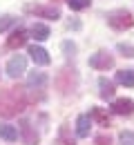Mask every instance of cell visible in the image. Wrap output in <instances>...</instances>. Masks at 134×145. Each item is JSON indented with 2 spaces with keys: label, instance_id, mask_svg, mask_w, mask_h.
<instances>
[{
  "label": "cell",
  "instance_id": "15",
  "mask_svg": "<svg viewBox=\"0 0 134 145\" xmlns=\"http://www.w3.org/2000/svg\"><path fill=\"white\" fill-rule=\"evenodd\" d=\"M116 83L125 85V87H134V69H121V72H116Z\"/></svg>",
  "mask_w": 134,
  "mask_h": 145
},
{
  "label": "cell",
  "instance_id": "13",
  "mask_svg": "<svg viewBox=\"0 0 134 145\" xmlns=\"http://www.w3.org/2000/svg\"><path fill=\"white\" fill-rule=\"evenodd\" d=\"M90 127H92V116L90 114H80L76 118V136L78 138L90 136Z\"/></svg>",
  "mask_w": 134,
  "mask_h": 145
},
{
  "label": "cell",
  "instance_id": "6",
  "mask_svg": "<svg viewBox=\"0 0 134 145\" xmlns=\"http://www.w3.org/2000/svg\"><path fill=\"white\" fill-rule=\"evenodd\" d=\"M87 63L94 69H110V67H114V58L107 54V52H96V54H92Z\"/></svg>",
  "mask_w": 134,
  "mask_h": 145
},
{
  "label": "cell",
  "instance_id": "9",
  "mask_svg": "<svg viewBox=\"0 0 134 145\" xmlns=\"http://www.w3.org/2000/svg\"><path fill=\"white\" fill-rule=\"evenodd\" d=\"M112 112L118 116H130L134 112V101L132 98H116V101H112Z\"/></svg>",
  "mask_w": 134,
  "mask_h": 145
},
{
  "label": "cell",
  "instance_id": "14",
  "mask_svg": "<svg viewBox=\"0 0 134 145\" xmlns=\"http://www.w3.org/2000/svg\"><path fill=\"white\" fill-rule=\"evenodd\" d=\"M29 34H31V38H36L38 42H42V40H47L49 38V27L47 25H42V22H34L31 25V29H29Z\"/></svg>",
  "mask_w": 134,
  "mask_h": 145
},
{
  "label": "cell",
  "instance_id": "2",
  "mask_svg": "<svg viewBox=\"0 0 134 145\" xmlns=\"http://www.w3.org/2000/svg\"><path fill=\"white\" fill-rule=\"evenodd\" d=\"M56 87H58V91H60L63 96L74 94L76 87H78V74H76V69H74V67H72V69H69V67L60 69L58 76H56Z\"/></svg>",
  "mask_w": 134,
  "mask_h": 145
},
{
  "label": "cell",
  "instance_id": "18",
  "mask_svg": "<svg viewBox=\"0 0 134 145\" xmlns=\"http://www.w3.org/2000/svg\"><path fill=\"white\" fill-rule=\"evenodd\" d=\"M118 143H121V145H134V132L123 129V132L118 134Z\"/></svg>",
  "mask_w": 134,
  "mask_h": 145
},
{
  "label": "cell",
  "instance_id": "23",
  "mask_svg": "<svg viewBox=\"0 0 134 145\" xmlns=\"http://www.w3.org/2000/svg\"><path fill=\"white\" fill-rule=\"evenodd\" d=\"M96 145H110V136L105 138V136H98L96 138Z\"/></svg>",
  "mask_w": 134,
  "mask_h": 145
},
{
  "label": "cell",
  "instance_id": "5",
  "mask_svg": "<svg viewBox=\"0 0 134 145\" xmlns=\"http://www.w3.org/2000/svg\"><path fill=\"white\" fill-rule=\"evenodd\" d=\"M27 72V58L25 56H11L7 63V76L9 78H20L22 74Z\"/></svg>",
  "mask_w": 134,
  "mask_h": 145
},
{
  "label": "cell",
  "instance_id": "11",
  "mask_svg": "<svg viewBox=\"0 0 134 145\" xmlns=\"http://www.w3.org/2000/svg\"><path fill=\"white\" fill-rule=\"evenodd\" d=\"M114 83L110 80V78H105V76H101L98 78V94H101V98L103 101H112L114 98Z\"/></svg>",
  "mask_w": 134,
  "mask_h": 145
},
{
  "label": "cell",
  "instance_id": "21",
  "mask_svg": "<svg viewBox=\"0 0 134 145\" xmlns=\"http://www.w3.org/2000/svg\"><path fill=\"white\" fill-rule=\"evenodd\" d=\"M116 49H118L123 56H127V58H134V47H132V45H127V42H118Z\"/></svg>",
  "mask_w": 134,
  "mask_h": 145
},
{
  "label": "cell",
  "instance_id": "10",
  "mask_svg": "<svg viewBox=\"0 0 134 145\" xmlns=\"http://www.w3.org/2000/svg\"><path fill=\"white\" fill-rule=\"evenodd\" d=\"M20 134H22L25 145H38L40 136H38V132L31 127V123H29V121H22V123H20Z\"/></svg>",
  "mask_w": 134,
  "mask_h": 145
},
{
  "label": "cell",
  "instance_id": "22",
  "mask_svg": "<svg viewBox=\"0 0 134 145\" xmlns=\"http://www.w3.org/2000/svg\"><path fill=\"white\" fill-rule=\"evenodd\" d=\"M76 45H74V42H72V40H65V42H63V52H65V56H72V58H74V56H76Z\"/></svg>",
  "mask_w": 134,
  "mask_h": 145
},
{
  "label": "cell",
  "instance_id": "8",
  "mask_svg": "<svg viewBox=\"0 0 134 145\" xmlns=\"http://www.w3.org/2000/svg\"><path fill=\"white\" fill-rule=\"evenodd\" d=\"M27 38H29V31L22 29V27H18V29L11 31V36L7 38V47H9V49H18V47H22V45L27 42Z\"/></svg>",
  "mask_w": 134,
  "mask_h": 145
},
{
  "label": "cell",
  "instance_id": "19",
  "mask_svg": "<svg viewBox=\"0 0 134 145\" xmlns=\"http://www.w3.org/2000/svg\"><path fill=\"white\" fill-rule=\"evenodd\" d=\"M16 22H18V18H14V16H0V31H7Z\"/></svg>",
  "mask_w": 134,
  "mask_h": 145
},
{
  "label": "cell",
  "instance_id": "12",
  "mask_svg": "<svg viewBox=\"0 0 134 145\" xmlns=\"http://www.w3.org/2000/svg\"><path fill=\"white\" fill-rule=\"evenodd\" d=\"M47 74L45 72H31L29 74V78H27V85H29V89H45L47 87Z\"/></svg>",
  "mask_w": 134,
  "mask_h": 145
},
{
  "label": "cell",
  "instance_id": "1",
  "mask_svg": "<svg viewBox=\"0 0 134 145\" xmlns=\"http://www.w3.org/2000/svg\"><path fill=\"white\" fill-rule=\"evenodd\" d=\"M27 94L20 87H9V89H0V116L2 118H11L18 116L22 109L27 107Z\"/></svg>",
  "mask_w": 134,
  "mask_h": 145
},
{
  "label": "cell",
  "instance_id": "16",
  "mask_svg": "<svg viewBox=\"0 0 134 145\" xmlns=\"http://www.w3.org/2000/svg\"><path fill=\"white\" fill-rule=\"evenodd\" d=\"M0 136H2L5 141L14 143V141L18 138V129H16L14 125H7V123H2V125H0Z\"/></svg>",
  "mask_w": 134,
  "mask_h": 145
},
{
  "label": "cell",
  "instance_id": "4",
  "mask_svg": "<svg viewBox=\"0 0 134 145\" xmlns=\"http://www.w3.org/2000/svg\"><path fill=\"white\" fill-rule=\"evenodd\" d=\"M25 11L27 14H34V16H38V18H47V20H58L60 18V9L54 7V5H27L25 7Z\"/></svg>",
  "mask_w": 134,
  "mask_h": 145
},
{
  "label": "cell",
  "instance_id": "3",
  "mask_svg": "<svg viewBox=\"0 0 134 145\" xmlns=\"http://www.w3.org/2000/svg\"><path fill=\"white\" fill-rule=\"evenodd\" d=\"M105 18H107V25L112 29H116V31H125V29H132L134 27V18L127 9H114Z\"/></svg>",
  "mask_w": 134,
  "mask_h": 145
},
{
  "label": "cell",
  "instance_id": "17",
  "mask_svg": "<svg viewBox=\"0 0 134 145\" xmlns=\"http://www.w3.org/2000/svg\"><path fill=\"white\" fill-rule=\"evenodd\" d=\"M90 116H92V118H94L101 127H110V116H107V112H103L101 107H94Z\"/></svg>",
  "mask_w": 134,
  "mask_h": 145
},
{
  "label": "cell",
  "instance_id": "7",
  "mask_svg": "<svg viewBox=\"0 0 134 145\" xmlns=\"http://www.w3.org/2000/svg\"><path fill=\"white\" fill-rule=\"evenodd\" d=\"M29 56H31V60L38 65V67H47L49 63H52V58H49V54H47V49H42L40 45H29Z\"/></svg>",
  "mask_w": 134,
  "mask_h": 145
},
{
  "label": "cell",
  "instance_id": "20",
  "mask_svg": "<svg viewBox=\"0 0 134 145\" xmlns=\"http://www.w3.org/2000/svg\"><path fill=\"white\" fill-rule=\"evenodd\" d=\"M90 2H92V0H67L69 9H74V11H80V9L90 7Z\"/></svg>",
  "mask_w": 134,
  "mask_h": 145
}]
</instances>
